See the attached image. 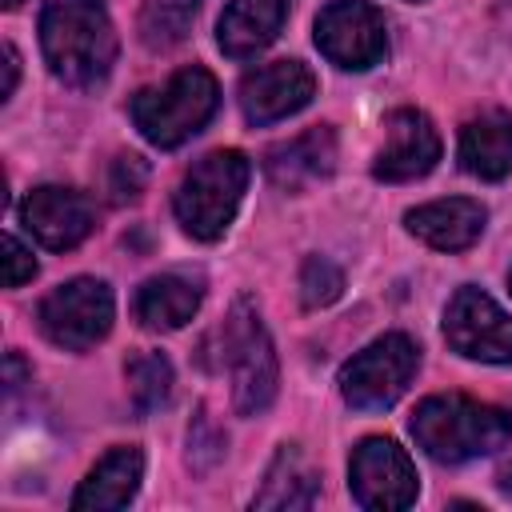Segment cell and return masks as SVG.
I'll return each mask as SVG.
<instances>
[{
	"instance_id": "cell-1",
	"label": "cell",
	"mask_w": 512,
	"mask_h": 512,
	"mask_svg": "<svg viewBox=\"0 0 512 512\" xmlns=\"http://www.w3.org/2000/svg\"><path fill=\"white\" fill-rule=\"evenodd\" d=\"M40 52L68 88H96L116 64V28L104 0H44Z\"/></svg>"
},
{
	"instance_id": "cell-2",
	"label": "cell",
	"mask_w": 512,
	"mask_h": 512,
	"mask_svg": "<svg viewBox=\"0 0 512 512\" xmlns=\"http://www.w3.org/2000/svg\"><path fill=\"white\" fill-rule=\"evenodd\" d=\"M408 428L436 464H468L476 456L500 452L512 440V412L460 392H444L420 400Z\"/></svg>"
},
{
	"instance_id": "cell-3",
	"label": "cell",
	"mask_w": 512,
	"mask_h": 512,
	"mask_svg": "<svg viewBox=\"0 0 512 512\" xmlns=\"http://www.w3.org/2000/svg\"><path fill=\"white\" fill-rule=\"evenodd\" d=\"M220 108V84L208 68L192 64L172 72L164 84L156 88H140L132 96V124L140 128V136L156 148H180L188 144L196 132H204V124L216 116Z\"/></svg>"
},
{
	"instance_id": "cell-4",
	"label": "cell",
	"mask_w": 512,
	"mask_h": 512,
	"mask_svg": "<svg viewBox=\"0 0 512 512\" xmlns=\"http://www.w3.org/2000/svg\"><path fill=\"white\" fill-rule=\"evenodd\" d=\"M248 176H252V164L236 148H216V152L200 156L184 172V180L172 196V212H176L180 228L204 244L220 240L228 232V224L236 220Z\"/></svg>"
},
{
	"instance_id": "cell-5",
	"label": "cell",
	"mask_w": 512,
	"mask_h": 512,
	"mask_svg": "<svg viewBox=\"0 0 512 512\" xmlns=\"http://www.w3.org/2000/svg\"><path fill=\"white\" fill-rule=\"evenodd\" d=\"M224 368L232 380V404L240 416H260L276 400V348L272 336L252 308V300H236L224 320Z\"/></svg>"
},
{
	"instance_id": "cell-6",
	"label": "cell",
	"mask_w": 512,
	"mask_h": 512,
	"mask_svg": "<svg viewBox=\"0 0 512 512\" xmlns=\"http://www.w3.org/2000/svg\"><path fill=\"white\" fill-rule=\"evenodd\" d=\"M420 368V348L404 332H384L340 368V396L360 412L392 408Z\"/></svg>"
},
{
	"instance_id": "cell-7",
	"label": "cell",
	"mask_w": 512,
	"mask_h": 512,
	"mask_svg": "<svg viewBox=\"0 0 512 512\" xmlns=\"http://www.w3.org/2000/svg\"><path fill=\"white\" fill-rule=\"evenodd\" d=\"M112 316H116L112 288L96 276H76L56 284L36 308L40 332L64 352H88L92 344H100L112 328Z\"/></svg>"
},
{
	"instance_id": "cell-8",
	"label": "cell",
	"mask_w": 512,
	"mask_h": 512,
	"mask_svg": "<svg viewBox=\"0 0 512 512\" xmlns=\"http://www.w3.org/2000/svg\"><path fill=\"white\" fill-rule=\"evenodd\" d=\"M348 492L368 512H400L416 504L420 476L408 452L388 436H368L352 448L348 460Z\"/></svg>"
},
{
	"instance_id": "cell-9",
	"label": "cell",
	"mask_w": 512,
	"mask_h": 512,
	"mask_svg": "<svg viewBox=\"0 0 512 512\" xmlns=\"http://www.w3.org/2000/svg\"><path fill=\"white\" fill-rule=\"evenodd\" d=\"M316 48L344 72H364L388 56V24L368 0H332L316 16Z\"/></svg>"
},
{
	"instance_id": "cell-10",
	"label": "cell",
	"mask_w": 512,
	"mask_h": 512,
	"mask_svg": "<svg viewBox=\"0 0 512 512\" xmlns=\"http://www.w3.org/2000/svg\"><path fill=\"white\" fill-rule=\"evenodd\" d=\"M444 340L480 364H512V316L480 288L464 284L444 308Z\"/></svg>"
},
{
	"instance_id": "cell-11",
	"label": "cell",
	"mask_w": 512,
	"mask_h": 512,
	"mask_svg": "<svg viewBox=\"0 0 512 512\" xmlns=\"http://www.w3.org/2000/svg\"><path fill=\"white\" fill-rule=\"evenodd\" d=\"M312 96H316V76L300 60H272L244 72L240 80V112L256 128L296 116L300 108L312 104Z\"/></svg>"
},
{
	"instance_id": "cell-12",
	"label": "cell",
	"mask_w": 512,
	"mask_h": 512,
	"mask_svg": "<svg viewBox=\"0 0 512 512\" xmlns=\"http://www.w3.org/2000/svg\"><path fill=\"white\" fill-rule=\"evenodd\" d=\"M440 132L420 108H396L384 120V148L372 160V176L384 184H408L436 168Z\"/></svg>"
},
{
	"instance_id": "cell-13",
	"label": "cell",
	"mask_w": 512,
	"mask_h": 512,
	"mask_svg": "<svg viewBox=\"0 0 512 512\" xmlns=\"http://www.w3.org/2000/svg\"><path fill=\"white\" fill-rule=\"evenodd\" d=\"M24 228L52 252H68L76 248L92 228H96V212L92 200L76 188H60V184H40L24 196L20 204Z\"/></svg>"
},
{
	"instance_id": "cell-14",
	"label": "cell",
	"mask_w": 512,
	"mask_h": 512,
	"mask_svg": "<svg viewBox=\"0 0 512 512\" xmlns=\"http://www.w3.org/2000/svg\"><path fill=\"white\" fill-rule=\"evenodd\" d=\"M264 172L280 192H304L328 180L336 172V132L328 124H316L284 144H272L264 152Z\"/></svg>"
},
{
	"instance_id": "cell-15",
	"label": "cell",
	"mask_w": 512,
	"mask_h": 512,
	"mask_svg": "<svg viewBox=\"0 0 512 512\" xmlns=\"http://www.w3.org/2000/svg\"><path fill=\"white\" fill-rule=\"evenodd\" d=\"M200 300H204V276L172 268V272L148 276L136 288L132 312L148 332H176L200 312Z\"/></svg>"
},
{
	"instance_id": "cell-16",
	"label": "cell",
	"mask_w": 512,
	"mask_h": 512,
	"mask_svg": "<svg viewBox=\"0 0 512 512\" xmlns=\"http://www.w3.org/2000/svg\"><path fill=\"white\" fill-rule=\"evenodd\" d=\"M484 204L480 200H468V196H448V200H432V204H420L404 216L408 232L416 240H424L428 248L436 252H464L480 240L484 232Z\"/></svg>"
},
{
	"instance_id": "cell-17",
	"label": "cell",
	"mask_w": 512,
	"mask_h": 512,
	"mask_svg": "<svg viewBox=\"0 0 512 512\" xmlns=\"http://www.w3.org/2000/svg\"><path fill=\"white\" fill-rule=\"evenodd\" d=\"M144 480V452L136 444H120L112 452H104L96 460V468L80 480V488L72 492V508L76 512H116L128 508L136 488Z\"/></svg>"
},
{
	"instance_id": "cell-18",
	"label": "cell",
	"mask_w": 512,
	"mask_h": 512,
	"mask_svg": "<svg viewBox=\"0 0 512 512\" xmlns=\"http://www.w3.org/2000/svg\"><path fill=\"white\" fill-rule=\"evenodd\" d=\"M284 20H288V0H232L220 12L216 44L232 60H252L280 36Z\"/></svg>"
},
{
	"instance_id": "cell-19",
	"label": "cell",
	"mask_w": 512,
	"mask_h": 512,
	"mask_svg": "<svg viewBox=\"0 0 512 512\" xmlns=\"http://www.w3.org/2000/svg\"><path fill=\"white\" fill-rule=\"evenodd\" d=\"M460 168L476 180H504L512 172V112L484 108L460 128Z\"/></svg>"
},
{
	"instance_id": "cell-20",
	"label": "cell",
	"mask_w": 512,
	"mask_h": 512,
	"mask_svg": "<svg viewBox=\"0 0 512 512\" xmlns=\"http://www.w3.org/2000/svg\"><path fill=\"white\" fill-rule=\"evenodd\" d=\"M320 496V472L308 464V456L296 444H280L260 492L252 496V508H312Z\"/></svg>"
},
{
	"instance_id": "cell-21",
	"label": "cell",
	"mask_w": 512,
	"mask_h": 512,
	"mask_svg": "<svg viewBox=\"0 0 512 512\" xmlns=\"http://www.w3.org/2000/svg\"><path fill=\"white\" fill-rule=\"evenodd\" d=\"M200 0H144L140 4V40L152 48V52H164L172 44H180L192 28V16H196Z\"/></svg>"
},
{
	"instance_id": "cell-22",
	"label": "cell",
	"mask_w": 512,
	"mask_h": 512,
	"mask_svg": "<svg viewBox=\"0 0 512 512\" xmlns=\"http://www.w3.org/2000/svg\"><path fill=\"white\" fill-rule=\"evenodd\" d=\"M128 396L140 416L156 412L172 396V364L164 352H136L128 360Z\"/></svg>"
},
{
	"instance_id": "cell-23",
	"label": "cell",
	"mask_w": 512,
	"mask_h": 512,
	"mask_svg": "<svg viewBox=\"0 0 512 512\" xmlns=\"http://www.w3.org/2000/svg\"><path fill=\"white\" fill-rule=\"evenodd\" d=\"M340 292H344V272L332 260L308 256L300 264V300H304V308H328Z\"/></svg>"
},
{
	"instance_id": "cell-24",
	"label": "cell",
	"mask_w": 512,
	"mask_h": 512,
	"mask_svg": "<svg viewBox=\"0 0 512 512\" xmlns=\"http://www.w3.org/2000/svg\"><path fill=\"white\" fill-rule=\"evenodd\" d=\"M144 180H148V168H144L140 156H116V164H112V200H120V204L136 200Z\"/></svg>"
},
{
	"instance_id": "cell-25",
	"label": "cell",
	"mask_w": 512,
	"mask_h": 512,
	"mask_svg": "<svg viewBox=\"0 0 512 512\" xmlns=\"http://www.w3.org/2000/svg\"><path fill=\"white\" fill-rule=\"evenodd\" d=\"M32 276H36L32 252L8 232V236H4V284H8V288H20V284H28Z\"/></svg>"
},
{
	"instance_id": "cell-26",
	"label": "cell",
	"mask_w": 512,
	"mask_h": 512,
	"mask_svg": "<svg viewBox=\"0 0 512 512\" xmlns=\"http://www.w3.org/2000/svg\"><path fill=\"white\" fill-rule=\"evenodd\" d=\"M16 80H20V56L12 44H4V92H0V100H8L16 92Z\"/></svg>"
},
{
	"instance_id": "cell-27",
	"label": "cell",
	"mask_w": 512,
	"mask_h": 512,
	"mask_svg": "<svg viewBox=\"0 0 512 512\" xmlns=\"http://www.w3.org/2000/svg\"><path fill=\"white\" fill-rule=\"evenodd\" d=\"M20 372H24V364H20V356L12 352V356H8V392L20 388Z\"/></svg>"
},
{
	"instance_id": "cell-28",
	"label": "cell",
	"mask_w": 512,
	"mask_h": 512,
	"mask_svg": "<svg viewBox=\"0 0 512 512\" xmlns=\"http://www.w3.org/2000/svg\"><path fill=\"white\" fill-rule=\"evenodd\" d=\"M500 488H504V492H508V496H512V464H508V468H504V472H500Z\"/></svg>"
},
{
	"instance_id": "cell-29",
	"label": "cell",
	"mask_w": 512,
	"mask_h": 512,
	"mask_svg": "<svg viewBox=\"0 0 512 512\" xmlns=\"http://www.w3.org/2000/svg\"><path fill=\"white\" fill-rule=\"evenodd\" d=\"M16 4H20V0H4V8H16Z\"/></svg>"
},
{
	"instance_id": "cell-30",
	"label": "cell",
	"mask_w": 512,
	"mask_h": 512,
	"mask_svg": "<svg viewBox=\"0 0 512 512\" xmlns=\"http://www.w3.org/2000/svg\"><path fill=\"white\" fill-rule=\"evenodd\" d=\"M508 288H512V268H508Z\"/></svg>"
},
{
	"instance_id": "cell-31",
	"label": "cell",
	"mask_w": 512,
	"mask_h": 512,
	"mask_svg": "<svg viewBox=\"0 0 512 512\" xmlns=\"http://www.w3.org/2000/svg\"><path fill=\"white\" fill-rule=\"evenodd\" d=\"M412 4H416V0H412Z\"/></svg>"
}]
</instances>
